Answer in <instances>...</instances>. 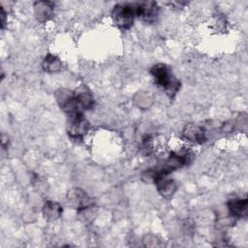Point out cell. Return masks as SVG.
Listing matches in <instances>:
<instances>
[{"label": "cell", "mask_w": 248, "mask_h": 248, "mask_svg": "<svg viewBox=\"0 0 248 248\" xmlns=\"http://www.w3.org/2000/svg\"><path fill=\"white\" fill-rule=\"evenodd\" d=\"M75 98L82 110L91 109L94 107L95 99L91 90L86 85H79L74 91Z\"/></svg>", "instance_id": "obj_8"}, {"label": "cell", "mask_w": 248, "mask_h": 248, "mask_svg": "<svg viewBox=\"0 0 248 248\" xmlns=\"http://www.w3.org/2000/svg\"><path fill=\"white\" fill-rule=\"evenodd\" d=\"M55 99L59 107L67 113L68 116L82 112V109L75 98L74 91L61 88L55 92Z\"/></svg>", "instance_id": "obj_6"}, {"label": "cell", "mask_w": 248, "mask_h": 248, "mask_svg": "<svg viewBox=\"0 0 248 248\" xmlns=\"http://www.w3.org/2000/svg\"><path fill=\"white\" fill-rule=\"evenodd\" d=\"M137 97H138V99L136 98V102H137L138 106L140 108H146L152 102V99H151L150 95L148 94V92H139L137 94Z\"/></svg>", "instance_id": "obj_14"}, {"label": "cell", "mask_w": 248, "mask_h": 248, "mask_svg": "<svg viewBox=\"0 0 248 248\" xmlns=\"http://www.w3.org/2000/svg\"><path fill=\"white\" fill-rule=\"evenodd\" d=\"M67 203L77 210H84L93 206L94 199L80 188H72L66 195Z\"/></svg>", "instance_id": "obj_4"}, {"label": "cell", "mask_w": 248, "mask_h": 248, "mask_svg": "<svg viewBox=\"0 0 248 248\" xmlns=\"http://www.w3.org/2000/svg\"><path fill=\"white\" fill-rule=\"evenodd\" d=\"M141 147H142V150L145 154H150L153 151V141H152V139L149 136H147L143 139Z\"/></svg>", "instance_id": "obj_15"}, {"label": "cell", "mask_w": 248, "mask_h": 248, "mask_svg": "<svg viewBox=\"0 0 248 248\" xmlns=\"http://www.w3.org/2000/svg\"><path fill=\"white\" fill-rule=\"evenodd\" d=\"M43 216L47 221H55L59 219L63 213V208L60 203L53 201H46L42 208Z\"/></svg>", "instance_id": "obj_12"}, {"label": "cell", "mask_w": 248, "mask_h": 248, "mask_svg": "<svg viewBox=\"0 0 248 248\" xmlns=\"http://www.w3.org/2000/svg\"><path fill=\"white\" fill-rule=\"evenodd\" d=\"M42 68L46 73H57L62 69V61L57 55L47 53L43 59Z\"/></svg>", "instance_id": "obj_13"}, {"label": "cell", "mask_w": 248, "mask_h": 248, "mask_svg": "<svg viewBox=\"0 0 248 248\" xmlns=\"http://www.w3.org/2000/svg\"><path fill=\"white\" fill-rule=\"evenodd\" d=\"M159 14V7L154 1H144L136 5V15L145 22L151 23L156 20Z\"/></svg>", "instance_id": "obj_7"}, {"label": "cell", "mask_w": 248, "mask_h": 248, "mask_svg": "<svg viewBox=\"0 0 248 248\" xmlns=\"http://www.w3.org/2000/svg\"><path fill=\"white\" fill-rule=\"evenodd\" d=\"M150 74L155 83L160 86L165 93L173 98L180 89V81L172 75L169 66L163 63L155 64L150 69Z\"/></svg>", "instance_id": "obj_1"}, {"label": "cell", "mask_w": 248, "mask_h": 248, "mask_svg": "<svg viewBox=\"0 0 248 248\" xmlns=\"http://www.w3.org/2000/svg\"><path fill=\"white\" fill-rule=\"evenodd\" d=\"M227 207L232 217L243 218L248 213V201L247 199L234 198L227 202Z\"/></svg>", "instance_id": "obj_10"}, {"label": "cell", "mask_w": 248, "mask_h": 248, "mask_svg": "<svg viewBox=\"0 0 248 248\" xmlns=\"http://www.w3.org/2000/svg\"><path fill=\"white\" fill-rule=\"evenodd\" d=\"M34 16L39 22L47 21L53 14L54 3L50 1H37L33 5Z\"/></svg>", "instance_id": "obj_9"}, {"label": "cell", "mask_w": 248, "mask_h": 248, "mask_svg": "<svg viewBox=\"0 0 248 248\" xmlns=\"http://www.w3.org/2000/svg\"><path fill=\"white\" fill-rule=\"evenodd\" d=\"M136 16V5L133 4H116L111 12V18L113 23L122 30L131 28Z\"/></svg>", "instance_id": "obj_2"}, {"label": "cell", "mask_w": 248, "mask_h": 248, "mask_svg": "<svg viewBox=\"0 0 248 248\" xmlns=\"http://www.w3.org/2000/svg\"><path fill=\"white\" fill-rule=\"evenodd\" d=\"M193 157V153L189 149H183L180 151L171 152L164 161V164L160 166L162 170L167 174L170 173L173 170H176L183 166H185L188 162L191 161Z\"/></svg>", "instance_id": "obj_5"}, {"label": "cell", "mask_w": 248, "mask_h": 248, "mask_svg": "<svg viewBox=\"0 0 248 248\" xmlns=\"http://www.w3.org/2000/svg\"><path fill=\"white\" fill-rule=\"evenodd\" d=\"M68 124H67V132L71 139L74 140H81L89 131L90 123L85 118L82 112L68 116Z\"/></svg>", "instance_id": "obj_3"}, {"label": "cell", "mask_w": 248, "mask_h": 248, "mask_svg": "<svg viewBox=\"0 0 248 248\" xmlns=\"http://www.w3.org/2000/svg\"><path fill=\"white\" fill-rule=\"evenodd\" d=\"M182 135L188 141L198 144L202 143L206 139L204 129L197 124H188L185 126Z\"/></svg>", "instance_id": "obj_11"}, {"label": "cell", "mask_w": 248, "mask_h": 248, "mask_svg": "<svg viewBox=\"0 0 248 248\" xmlns=\"http://www.w3.org/2000/svg\"><path fill=\"white\" fill-rule=\"evenodd\" d=\"M0 8H1V14H0V16H1V28L4 29L5 24L7 22V13L5 12L3 7H0Z\"/></svg>", "instance_id": "obj_16"}]
</instances>
